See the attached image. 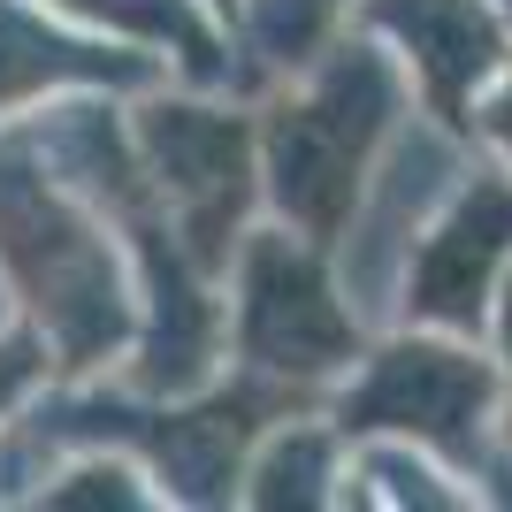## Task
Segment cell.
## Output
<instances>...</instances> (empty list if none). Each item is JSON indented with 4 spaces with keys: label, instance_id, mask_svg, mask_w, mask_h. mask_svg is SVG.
<instances>
[{
    "label": "cell",
    "instance_id": "obj_7",
    "mask_svg": "<svg viewBox=\"0 0 512 512\" xmlns=\"http://www.w3.org/2000/svg\"><path fill=\"white\" fill-rule=\"evenodd\" d=\"M360 31L390 46L413 100L467 138L482 92L512 69V23L497 0H360Z\"/></svg>",
    "mask_w": 512,
    "mask_h": 512
},
{
    "label": "cell",
    "instance_id": "obj_10",
    "mask_svg": "<svg viewBox=\"0 0 512 512\" xmlns=\"http://www.w3.org/2000/svg\"><path fill=\"white\" fill-rule=\"evenodd\" d=\"M344 467H352V436L329 406L276 413L237 474V505H344Z\"/></svg>",
    "mask_w": 512,
    "mask_h": 512
},
{
    "label": "cell",
    "instance_id": "obj_12",
    "mask_svg": "<svg viewBox=\"0 0 512 512\" xmlns=\"http://www.w3.org/2000/svg\"><path fill=\"white\" fill-rule=\"evenodd\" d=\"M54 383H62V360H54V344H46L39 329L16 314L8 329H0V421H16V413L31 406L39 390H54Z\"/></svg>",
    "mask_w": 512,
    "mask_h": 512
},
{
    "label": "cell",
    "instance_id": "obj_9",
    "mask_svg": "<svg viewBox=\"0 0 512 512\" xmlns=\"http://www.w3.org/2000/svg\"><path fill=\"white\" fill-rule=\"evenodd\" d=\"M46 8L123 46H146L153 62H169L176 85L237 92V39L214 0H46Z\"/></svg>",
    "mask_w": 512,
    "mask_h": 512
},
{
    "label": "cell",
    "instance_id": "obj_15",
    "mask_svg": "<svg viewBox=\"0 0 512 512\" xmlns=\"http://www.w3.org/2000/svg\"><path fill=\"white\" fill-rule=\"evenodd\" d=\"M497 8H505V23H512V0H497Z\"/></svg>",
    "mask_w": 512,
    "mask_h": 512
},
{
    "label": "cell",
    "instance_id": "obj_6",
    "mask_svg": "<svg viewBox=\"0 0 512 512\" xmlns=\"http://www.w3.org/2000/svg\"><path fill=\"white\" fill-rule=\"evenodd\" d=\"M505 283H512V169L505 161H474L459 176V192L436 207V222L421 230V245L406 253L390 321L482 337Z\"/></svg>",
    "mask_w": 512,
    "mask_h": 512
},
{
    "label": "cell",
    "instance_id": "obj_13",
    "mask_svg": "<svg viewBox=\"0 0 512 512\" xmlns=\"http://www.w3.org/2000/svg\"><path fill=\"white\" fill-rule=\"evenodd\" d=\"M474 146L512 169V69L497 77L490 92H482V107H474Z\"/></svg>",
    "mask_w": 512,
    "mask_h": 512
},
{
    "label": "cell",
    "instance_id": "obj_4",
    "mask_svg": "<svg viewBox=\"0 0 512 512\" xmlns=\"http://www.w3.org/2000/svg\"><path fill=\"white\" fill-rule=\"evenodd\" d=\"M344 436H398L459 474L490 482L497 474V413H505V375H497L490 337H451L421 321H390L383 337H367L337 390H329Z\"/></svg>",
    "mask_w": 512,
    "mask_h": 512
},
{
    "label": "cell",
    "instance_id": "obj_1",
    "mask_svg": "<svg viewBox=\"0 0 512 512\" xmlns=\"http://www.w3.org/2000/svg\"><path fill=\"white\" fill-rule=\"evenodd\" d=\"M0 291L54 344L62 383H92L138 344V268L100 207L69 184L31 130H0Z\"/></svg>",
    "mask_w": 512,
    "mask_h": 512
},
{
    "label": "cell",
    "instance_id": "obj_8",
    "mask_svg": "<svg viewBox=\"0 0 512 512\" xmlns=\"http://www.w3.org/2000/svg\"><path fill=\"white\" fill-rule=\"evenodd\" d=\"M169 85V62H153L146 46H123L107 31L54 16L46 0H0V130L39 115L77 92H138Z\"/></svg>",
    "mask_w": 512,
    "mask_h": 512
},
{
    "label": "cell",
    "instance_id": "obj_11",
    "mask_svg": "<svg viewBox=\"0 0 512 512\" xmlns=\"http://www.w3.org/2000/svg\"><path fill=\"white\" fill-rule=\"evenodd\" d=\"M360 23V0H230L237 85H283Z\"/></svg>",
    "mask_w": 512,
    "mask_h": 512
},
{
    "label": "cell",
    "instance_id": "obj_3",
    "mask_svg": "<svg viewBox=\"0 0 512 512\" xmlns=\"http://www.w3.org/2000/svg\"><path fill=\"white\" fill-rule=\"evenodd\" d=\"M222 299H230V367L276 390L283 406H329V390L367 352V314L344 291L337 253L276 214H260L253 237L237 245Z\"/></svg>",
    "mask_w": 512,
    "mask_h": 512
},
{
    "label": "cell",
    "instance_id": "obj_2",
    "mask_svg": "<svg viewBox=\"0 0 512 512\" xmlns=\"http://www.w3.org/2000/svg\"><path fill=\"white\" fill-rule=\"evenodd\" d=\"M413 107L421 100H413L406 69L390 62V46L352 23L329 54H314L299 77L268 85V100H260L253 130H260V192H268V214L337 253L367 176L390 153V138L406 130Z\"/></svg>",
    "mask_w": 512,
    "mask_h": 512
},
{
    "label": "cell",
    "instance_id": "obj_14",
    "mask_svg": "<svg viewBox=\"0 0 512 512\" xmlns=\"http://www.w3.org/2000/svg\"><path fill=\"white\" fill-rule=\"evenodd\" d=\"M490 352H497V375H505V413H497V451H505V467H512V283L497 291V306H490Z\"/></svg>",
    "mask_w": 512,
    "mask_h": 512
},
{
    "label": "cell",
    "instance_id": "obj_5",
    "mask_svg": "<svg viewBox=\"0 0 512 512\" xmlns=\"http://www.w3.org/2000/svg\"><path fill=\"white\" fill-rule=\"evenodd\" d=\"M130 138L146 161L153 192L169 207L184 253L207 276H230L237 245L253 237V222L268 214L260 192V130L237 100H222L214 85H153L130 107Z\"/></svg>",
    "mask_w": 512,
    "mask_h": 512
}]
</instances>
